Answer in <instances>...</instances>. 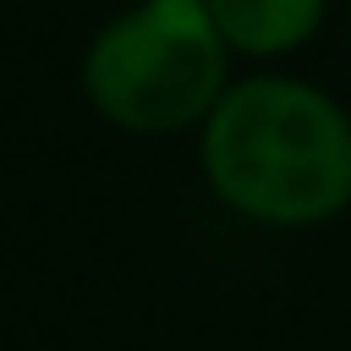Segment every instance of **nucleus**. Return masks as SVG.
<instances>
[{"instance_id": "obj_3", "label": "nucleus", "mask_w": 351, "mask_h": 351, "mask_svg": "<svg viewBox=\"0 0 351 351\" xmlns=\"http://www.w3.org/2000/svg\"><path fill=\"white\" fill-rule=\"evenodd\" d=\"M208 16L230 55L241 60H285L318 38L329 0H208Z\"/></svg>"}, {"instance_id": "obj_4", "label": "nucleus", "mask_w": 351, "mask_h": 351, "mask_svg": "<svg viewBox=\"0 0 351 351\" xmlns=\"http://www.w3.org/2000/svg\"><path fill=\"white\" fill-rule=\"evenodd\" d=\"M346 38H351V22H346Z\"/></svg>"}, {"instance_id": "obj_2", "label": "nucleus", "mask_w": 351, "mask_h": 351, "mask_svg": "<svg viewBox=\"0 0 351 351\" xmlns=\"http://www.w3.org/2000/svg\"><path fill=\"white\" fill-rule=\"evenodd\" d=\"M230 44L208 0H132L82 49L88 110L126 137L197 132L230 88Z\"/></svg>"}, {"instance_id": "obj_1", "label": "nucleus", "mask_w": 351, "mask_h": 351, "mask_svg": "<svg viewBox=\"0 0 351 351\" xmlns=\"http://www.w3.org/2000/svg\"><path fill=\"white\" fill-rule=\"evenodd\" d=\"M197 170L236 219L324 225L351 208V110L291 71L230 77L197 126Z\"/></svg>"}]
</instances>
